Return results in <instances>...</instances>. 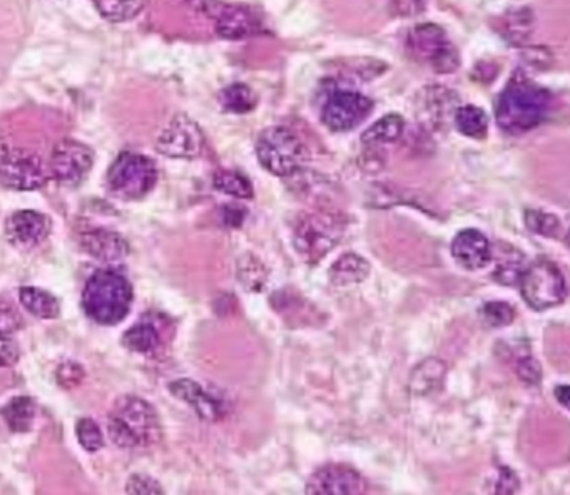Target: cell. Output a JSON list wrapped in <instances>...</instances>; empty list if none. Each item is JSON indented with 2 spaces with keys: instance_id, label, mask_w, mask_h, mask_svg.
<instances>
[{
  "instance_id": "cell-6",
  "label": "cell",
  "mask_w": 570,
  "mask_h": 495,
  "mask_svg": "<svg viewBox=\"0 0 570 495\" xmlns=\"http://www.w3.org/2000/svg\"><path fill=\"white\" fill-rule=\"evenodd\" d=\"M158 183V168L153 159L138 153L119 154L107 171V184L123 200H141Z\"/></svg>"
},
{
  "instance_id": "cell-22",
  "label": "cell",
  "mask_w": 570,
  "mask_h": 495,
  "mask_svg": "<svg viewBox=\"0 0 570 495\" xmlns=\"http://www.w3.org/2000/svg\"><path fill=\"white\" fill-rule=\"evenodd\" d=\"M161 343H163V333L153 320L146 318L129 328L123 337V345L129 352L143 353V355L156 352Z\"/></svg>"
},
{
  "instance_id": "cell-26",
  "label": "cell",
  "mask_w": 570,
  "mask_h": 495,
  "mask_svg": "<svg viewBox=\"0 0 570 495\" xmlns=\"http://www.w3.org/2000/svg\"><path fill=\"white\" fill-rule=\"evenodd\" d=\"M236 276L246 291L258 293L265 288L268 270L258 256L253 255V253H245L236 263Z\"/></svg>"
},
{
  "instance_id": "cell-10",
  "label": "cell",
  "mask_w": 570,
  "mask_h": 495,
  "mask_svg": "<svg viewBox=\"0 0 570 495\" xmlns=\"http://www.w3.org/2000/svg\"><path fill=\"white\" fill-rule=\"evenodd\" d=\"M49 169L36 154L22 149L0 154V183L17 191H34L47 183Z\"/></svg>"
},
{
  "instance_id": "cell-12",
  "label": "cell",
  "mask_w": 570,
  "mask_h": 495,
  "mask_svg": "<svg viewBox=\"0 0 570 495\" xmlns=\"http://www.w3.org/2000/svg\"><path fill=\"white\" fill-rule=\"evenodd\" d=\"M156 149L168 158H198L204 149L203 131L186 114H178L166 126L163 133L159 134Z\"/></svg>"
},
{
  "instance_id": "cell-25",
  "label": "cell",
  "mask_w": 570,
  "mask_h": 495,
  "mask_svg": "<svg viewBox=\"0 0 570 495\" xmlns=\"http://www.w3.org/2000/svg\"><path fill=\"white\" fill-rule=\"evenodd\" d=\"M405 131V119L400 114H387L373 123L362 134V143L367 146H383V144L397 143Z\"/></svg>"
},
{
  "instance_id": "cell-28",
  "label": "cell",
  "mask_w": 570,
  "mask_h": 495,
  "mask_svg": "<svg viewBox=\"0 0 570 495\" xmlns=\"http://www.w3.org/2000/svg\"><path fill=\"white\" fill-rule=\"evenodd\" d=\"M2 415L6 419L7 425L12 432L24 434L29 432L36 419V404L29 397H16L2 410Z\"/></svg>"
},
{
  "instance_id": "cell-42",
  "label": "cell",
  "mask_w": 570,
  "mask_h": 495,
  "mask_svg": "<svg viewBox=\"0 0 570 495\" xmlns=\"http://www.w3.org/2000/svg\"><path fill=\"white\" fill-rule=\"evenodd\" d=\"M517 490H519V477L509 467H502L500 469L497 492L499 494H512V492H517Z\"/></svg>"
},
{
  "instance_id": "cell-9",
  "label": "cell",
  "mask_w": 570,
  "mask_h": 495,
  "mask_svg": "<svg viewBox=\"0 0 570 495\" xmlns=\"http://www.w3.org/2000/svg\"><path fill=\"white\" fill-rule=\"evenodd\" d=\"M373 101L362 92L340 91L331 92L326 99L321 113V121L326 128L335 133H345L357 128L372 114Z\"/></svg>"
},
{
  "instance_id": "cell-20",
  "label": "cell",
  "mask_w": 570,
  "mask_h": 495,
  "mask_svg": "<svg viewBox=\"0 0 570 495\" xmlns=\"http://www.w3.org/2000/svg\"><path fill=\"white\" fill-rule=\"evenodd\" d=\"M370 263L363 256L357 253H347L340 256L338 260L331 265L330 276L331 285L350 286L362 283L367 280L370 275Z\"/></svg>"
},
{
  "instance_id": "cell-37",
  "label": "cell",
  "mask_w": 570,
  "mask_h": 495,
  "mask_svg": "<svg viewBox=\"0 0 570 495\" xmlns=\"http://www.w3.org/2000/svg\"><path fill=\"white\" fill-rule=\"evenodd\" d=\"M21 327L22 317L19 312L7 300L0 298V333L12 335L21 330Z\"/></svg>"
},
{
  "instance_id": "cell-34",
  "label": "cell",
  "mask_w": 570,
  "mask_h": 495,
  "mask_svg": "<svg viewBox=\"0 0 570 495\" xmlns=\"http://www.w3.org/2000/svg\"><path fill=\"white\" fill-rule=\"evenodd\" d=\"M507 37L514 44H522L525 39H529L532 34V11L529 9H519L515 14L507 17Z\"/></svg>"
},
{
  "instance_id": "cell-3",
  "label": "cell",
  "mask_w": 570,
  "mask_h": 495,
  "mask_svg": "<svg viewBox=\"0 0 570 495\" xmlns=\"http://www.w3.org/2000/svg\"><path fill=\"white\" fill-rule=\"evenodd\" d=\"M107 429L112 442L123 449H144L158 444L161 422L153 405L136 397L124 395L112 407Z\"/></svg>"
},
{
  "instance_id": "cell-43",
  "label": "cell",
  "mask_w": 570,
  "mask_h": 495,
  "mask_svg": "<svg viewBox=\"0 0 570 495\" xmlns=\"http://www.w3.org/2000/svg\"><path fill=\"white\" fill-rule=\"evenodd\" d=\"M223 223L228 226V228H240L245 221L246 210H243L241 206L228 205L224 206L223 211Z\"/></svg>"
},
{
  "instance_id": "cell-27",
  "label": "cell",
  "mask_w": 570,
  "mask_h": 495,
  "mask_svg": "<svg viewBox=\"0 0 570 495\" xmlns=\"http://www.w3.org/2000/svg\"><path fill=\"white\" fill-rule=\"evenodd\" d=\"M219 103L228 113L246 114L256 108L258 97L250 86H246L243 82H236L221 91Z\"/></svg>"
},
{
  "instance_id": "cell-1",
  "label": "cell",
  "mask_w": 570,
  "mask_h": 495,
  "mask_svg": "<svg viewBox=\"0 0 570 495\" xmlns=\"http://www.w3.org/2000/svg\"><path fill=\"white\" fill-rule=\"evenodd\" d=\"M550 106V92L517 72L500 92L495 121L504 133L520 136L544 123Z\"/></svg>"
},
{
  "instance_id": "cell-11",
  "label": "cell",
  "mask_w": 570,
  "mask_h": 495,
  "mask_svg": "<svg viewBox=\"0 0 570 495\" xmlns=\"http://www.w3.org/2000/svg\"><path fill=\"white\" fill-rule=\"evenodd\" d=\"M94 166V151L86 144L64 139L52 149L49 173L61 184L76 186Z\"/></svg>"
},
{
  "instance_id": "cell-16",
  "label": "cell",
  "mask_w": 570,
  "mask_h": 495,
  "mask_svg": "<svg viewBox=\"0 0 570 495\" xmlns=\"http://www.w3.org/2000/svg\"><path fill=\"white\" fill-rule=\"evenodd\" d=\"M169 390L174 397L191 405L196 414L208 422H218L226 415V402L219 399L208 390H204L198 382L189 378H179L176 382L169 383Z\"/></svg>"
},
{
  "instance_id": "cell-19",
  "label": "cell",
  "mask_w": 570,
  "mask_h": 495,
  "mask_svg": "<svg viewBox=\"0 0 570 495\" xmlns=\"http://www.w3.org/2000/svg\"><path fill=\"white\" fill-rule=\"evenodd\" d=\"M420 97L422 103L418 106V111L433 126L445 123L448 116L455 114L459 108V97L447 87H427Z\"/></svg>"
},
{
  "instance_id": "cell-23",
  "label": "cell",
  "mask_w": 570,
  "mask_h": 495,
  "mask_svg": "<svg viewBox=\"0 0 570 495\" xmlns=\"http://www.w3.org/2000/svg\"><path fill=\"white\" fill-rule=\"evenodd\" d=\"M19 300L27 312L41 320H52L61 313V305L56 296L37 286H22L19 290Z\"/></svg>"
},
{
  "instance_id": "cell-18",
  "label": "cell",
  "mask_w": 570,
  "mask_h": 495,
  "mask_svg": "<svg viewBox=\"0 0 570 495\" xmlns=\"http://www.w3.org/2000/svg\"><path fill=\"white\" fill-rule=\"evenodd\" d=\"M82 250L89 253L92 258L106 263L121 261L129 255V245L126 238L114 231L99 230L87 231L81 236Z\"/></svg>"
},
{
  "instance_id": "cell-36",
  "label": "cell",
  "mask_w": 570,
  "mask_h": 495,
  "mask_svg": "<svg viewBox=\"0 0 570 495\" xmlns=\"http://www.w3.org/2000/svg\"><path fill=\"white\" fill-rule=\"evenodd\" d=\"M128 494H164V489L158 484V480L149 477V475L136 474L131 475L126 485Z\"/></svg>"
},
{
  "instance_id": "cell-13",
  "label": "cell",
  "mask_w": 570,
  "mask_h": 495,
  "mask_svg": "<svg viewBox=\"0 0 570 495\" xmlns=\"http://www.w3.org/2000/svg\"><path fill=\"white\" fill-rule=\"evenodd\" d=\"M208 16L214 19V29L226 41H241L261 31V24L255 14L241 6L221 4L214 0H203Z\"/></svg>"
},
{
  "instance_id": "cell-33",
  "label": "cell",
  "mask_w": 570,
  "mask_h": 495,
  "mask_svg": "<svg viewBox=\"0 0 570 495\" xmlns=\"http://www.w3.org/2000/svg\"><path fill=\"white\" fill-rule=\"evenodd\" d=\"M482 322L490 328L509 327L515 320V310L512 305L505 302L485 303L480 310Z\"/></svg>"
},
{
  "instance_id": "cell-39",
  "label": "cell",
  "mask_w": 570,
  "mask_h": 495,
  "mask_svg": "<svg viewBox=\"0 0 570 495\" xmlns=\"http://www.w3.org/2000/svg\"><path fill=\"white\" fill-rule=\"evenodd\" d=\"M428 0H390V9L395 16H420L427 9Z\"/></svg>"
},
{
  "instance_id": "cell-38",
  "label": "cell",
  "mask_w": 570,
  "mask_h": 495,
  "mask_svg": "<svg viewBox=\"0 0 570 495\" xmlns=\"http://www.w3.org/2000/svg\"><path fill=\"white\" fill-rule=\"evenodd\" d=\"M84 380V368L76 362H64L57 370V382L64 388H74Z\"/></svg>"
},
{
  "instance_id": "cell-35",
  "label": "cell",
  "mask_w": 570,
  "mask_h": 495,
  "mask_svg": "<svg viewBox=\"0 0 570 495\" xmlns=\"http://www.w3.org/2000/svg\"><path fill=\"white\" fill-rule=\"evenodd\" d=\"M76 435L82 449L87 452H97L104 447V435L99 425L92 419L77 420Z\"/></svg>"
},
{
  "instance_id": "cell-5",
  "label": "cell",
  "mask_w": 570,
  "mask_h": 495,
  "mask_svg": "<svg viewBox=\"0 0 570 495\" xmlns=\"http://www.w3.org/2000/svg\"><path fill=\"white\" fill-rule=\"evenodd\" d=\"M407 51L415 61L427 64L437 74H452L460 67L457 47L448 39L447 32L432 22L418 24L408 32Z\"/></svg>"
},
{
  "instance_id": "cell-40",
  "label": "cell",
  "mask_w": 570,
  "mask_h": 495,
  "mask_svg": "<svg viewBox=\"0 0 570 495\" xmlns=\"http://www.w3.org/2000/svg\"><path fill=\"white\" fill-rule=\"evenodd\" d=\"M19 347L11 335L0 333V368L11 367L19 360Z\"/></svg>"
},
{
  "instance_id": "cell-31",
  "label": "cell",
  "mask_w": 570,
  "mask_h": 495,
  "mask_svg": "<svg viewBox=\"0 0 570 495\" xmlns=\"http://www.w3.org/2000/svg\"><path fill=\"white\" fill-rule=\"evenodd\" d=\"M525 268L527 265L524 256L520 255L519 251L512 250V256L505 255L504 260L499 261L494 278L500 285L514 286L519 283Z\"/></svg>"
},
{
  "instance_id": "cell-17",
  "label": "cell",
  "mask_w": 570,
  "mask_h": 495,
  "mask_svg": "<svg viewBox=\"0 0 570 495\" xmlns=\"http://www.w3.org/2000/svg\"><path fill=\"white\" fill-rule=\"evenodd\" d=\"M452 256L464 270H482L492 260V246L482 231L469 228L453 238Z\"/></svg>"
},
{
  "instance_id": "cell-29",
  "label": "cell",
  "mask_w": 570,
  "mask_h": 495,
  "mask_svg": "<svg viewBox=\"0 0 570 495\" xmlns=\"http://www.w3.org/2000/svg\"><path fill=\"white\" fill-rule=\"evenodd\" d=\"M214 188L221 193L228 194L236 200H251L253 198V184L245 174L233 169H221L216 171L213 176Z\"/></svg>"
},
{
  "instance_id": "cell-41",
  "label": "cell",
  "mask_w": 570,
  "mask_h": 495,
  "mask_svg": "<svg viewBox=\"0 0 570 495\" xmlns=\"http://www.w3.org/2000/svg\"><path fill=\"white\" fill-rule=\"evenodd\" d=\"M517 373H519V377L522 378L525 383H529V385H535V383L540 382L539 363L535 362L534 358L529 357V355L519 358V362H517Z\"/></svg>"
},
{
  "instance_id": "cell-44",
  "label": "cell",
  "mask_w": 570,
  "mask_h": 495,
  "mask_svg": "<svg viewBox=\"0 0 570 495\" xmlns=\"http://www.w3.org/2000/svg\"><path fill=\"white\" fill-rule=\"evenodd\" d=\"M555 397H557L560 404L567 407V405H569V387H567V385H560V387L555 388Z\"/></svg>"
},
{
  "instance_id": "cell-32",
  "label": "cell",
  "mask_w": 570,
  "mask_h": 495,
  "mask_svg": "<svg viewBox=\"0 0 570 495\" xmlns=\"http://www.w3.org/2000/svg\"><path fill=\"white\" fill-rule=\"evenodd\" d=\"M525 226L532 233H537L540 236H549V238H557L560 230H562L559 218L539 210L525 211Z\"/></svg>"
},
{
  "instance_id": "cell-21",
  "label": "cell",
  "mask_w": 570,
  "mask_h": 495,
  "mask_svg": "<svg viewBox=\"0 0 570 495\" xmlns=\"http://www.w3.org/2000/svg\"><path fill=\"white\" fill-rule=\"evenodd\" d=\"M445 363L438 358H427L423 362L418 363L413 368L410 375V390L418 397H425L430 393L437 392L442 387L443 377H445Z\"/></svg>"
},
{
  "instance_id": "cell-15",
  "label": "cell",
  "mask_w": 570,
  "mask_h": 495,
  "mask_svg": "<svg viewBox=\"0 0 570 495\" xmlns=\"http://www.w3.org/2000/svg\"><path fill=\"white\" fill-rule=\"evenodd\" d=\"M51 233V220L34 210L16 211L6 221L7 240L19 248H34Z\"/></svg>"
},
{
  "instance_id": "cell-4",
  "label": "cell",
  "mask_w": 570,
  "mask_h": 495,
  "mask_svg": "<svg viewBox=\"0 0 570 495\" xmlns=\"http://www.w3.org/2000/svg\"><path fill=\"white\" fill-rule=\"evenodd\" d=\"M256 154L261 166L280 178L298 173L306 161L305 146L295 133L283 126H271L260 134Z\"/></svg>"
},
{
  "instance_id": "cell-14",
  "label": "cell",
  "mask_w": 570,
  "mask_h": 495,
  "mask_svg": "<svg viewBox=\"0 0 570 495\" xmlns=\"http://www.w3.org/2000/svg\"><path fill=\"white\" fill-rule=\"evenodd\" d=\"M367 490V482L357 470L347 465H323L308 479V494H362Z\"/></svg>"
},
{
  "instance_id": "cell-24",
  "label": "cell",
  "mask_w": 570,
  "mask_h": 495,
  "mask_svg": "<svg viewBox=\"0 0 570 495\" xmlns=\"http://www.w3.org/2000/svg\"><path fill=\"white\" fill-rule=\"evenodd\" d=\"M453 123L457 131L467 138L484 139L489 133V116L484 109L474 104L459 106L453 114Z\"/></svg>"
},
{
  "instance_id": "cell-8",
  "label": "cell",
  "mask_w": 570,
  "mask_h": 495,
  "mask_svg": "<svg viewBox=\"0 0 570 495\" xmlns=\"http://www.w3.org/2000/svg\"><path fill=\"white\" fill-rule=\"evenodd\" d=\"M345 226L335 215H306L295 230V248L301 258L315 265L323 260L343 236Z\"/></svg>"
},
{
  "instance_id": "cell-30",
  "label": "cell",
  "mask_w": 570,
  "mask_h": 495,
  "mask_svg": "<svg viewBox=\"0 0 570 495\" xmlns=\"http://www.w3.org/2000/svg\"><path fill=\"white\" fill-rule=\"evenodd\" d=\"M148 0H94V6L106 21L128 22L143 11Z\"/></svg>"
},
{
  "instance_id": "cell-7",
  "label": "cell",
  "mask_w": 570,
  "mask_h": 495,
  "mask_svg": "<svg viewBox=\"0 0 570 495\" xmlns=\"http://www.w3.org/2000/svg\"><path fill=\"white\" fill-rule=\"evenodd\" d=\"M519 285L525 303L537 312L557 307L567 296L564 275L549 260H537L527 265L520 276Z\"/></svg>"
},
{
  "instance_id": "cell-2",
  "label": "cell",
  "mask_w": 570,
  "mask_h": 495,
  "mask_svg": "<svg viewBox=\"0 0 570 495\" xmlns=\"http://www.w3.org/2000/svg\"><path fill=\"white\" fill-rule=\"evenodd\" d=\"M133 286L121 271L99 270L82 291V308L92 322L112 327L128 317L133 305Z\"/></svg>"
}]
</instances>
